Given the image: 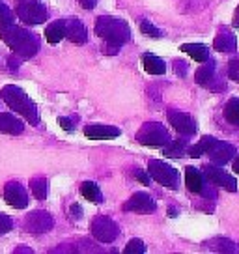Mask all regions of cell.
I'll list each match as a JSON object with an SVG mask.
<instances>
[{
	"mask_svg": "<svg viewBox=\"0 0 239 254\" xmlns=\"http://www.w3.org/2000/svg\"><path fill=\"white\" fill-rule=\"evenodd\" d=\"M30 189H32L34 196L38 200H45L47 198V192H49V185L45 178H34L30 182Z\"/></svg>",
	"mask_w": 239,
	"mask_h": 254,
	"instance_id": "obj_25",
	"label": "cell"
},
{
	"mask_svg": "<svg viewBox=\"0 0 239 254\" xmlns=\"http://www.w3.org/2000/svg\"><path fill=\"white\" fill-rule=\"evenodd\" d=\"M65 36L73 43H84L86 41V28L79 19H69V21H65Z\"/></svg>",
	"mask_w": 239,
	"mask_h": 254,
	"instance_id": "obj_17",
	"label": "cell"
},
{
	"mask_svg": "<svg viewBox=\"0 0 239 254\" xmlns=\"http://www.w3.org/2000/svg\"><path fill=\"white\" fill-rule=\"evenodd\" d=\"M71 211L75 213V215H73V219H79V217H80V207L77 206V204H73V206H71Z\"/></svg>",
	"mask_w": 239,
	"mask_h": 254,
	"instance_id": "obj_37",
	"label": "cell"
},
{
	"mask_svg": "<svg viewBox=\"0 0 239 254\" xmlns=\"http://www.w3.org/2000/svg\"><path fill=\"white\" fill-rule=\"evenodd\" d=\"M215 49L221 51V53H230V51L236 49V38L228 32H223L221 36L215 38Z\"/></svg>",
	"mask_w": 239,
	"mask_h": 254,
	"instance_id": "obj_23",
	"label": "cell"
},
{
	"mask_svg": "<svg viewBox=\"0 0 239 254\" xmlns=\"http://www.w3.org/2000/svg\"><path fill=\"white\" fill-rule=\"evenodd\" d=\"M0 23H13V13L6 4H0Z\"/></svg>",
	"mask_w": 239,
	"mask_h": 254,
	"instance_id": "obj_32",
	"label": "cell"
},
{
	"mask_svg": "<svg viewBox=\"0 0 239 254\" xmlns=\"http://www.w3.org/2000/svg\"><path fill=\"white\" fill-rule=\"evenodd\" d=\"M232 168H234V172L239 174V155H234V163H232Z\"/></svg>",
	"mask_w": 239,
	"mask_h": 254,
	"instance_id": "obj_36",
	"label": "cell"
},
{
	"mask_svg": "<svg viewBox=\"0 0 239 254\" xmlns=\"http://www.w3.org/2000/svg\"><path fill=\"white\" fill-rule=\"evenodd\" d=\"M96 32L107 41V55H116L118 49L129 40L131 32L129 26L121 19H111V17H99L96 21Z\"/></svg>",
	"mask_w": 239,
	"mask_h": 254,
	"instance_id": "obj_2",
	"label": "cell"
},
{
	"mask_svg": "<svg viewBox=\"0 0 239 254\" xmlns=\"http://www.w3.org/2000/svg\"><path fill=\"white\" fill-rule=\"evenodd\" d=\"M207 155L211 159V163H215L217 167H223L226 163H230L234 155H236V148L228 142H223V140H213L209 150H207Z\"/></svg>",
	"mask_w": 239,
	"mask_h": 254,
	"instance_id": "obj_8",
	"label": "cell"
},
{
	"mask_svg": "<svg viewBox=\"0 0 239 254\" xmlns=\"http://www.w3.org/2000/svg\"><path fill=\"white\" fill-rule=\"evenodd\" d=\"M51 226H53V219L45 211H34V213H30L28 222H26L28 232H47Z\"/></svg>",
	"mask_w": 239,
	"mask_h": 254,
	"instance_id": "obj_14",
	"label": "cell"
},
{
	"mask_svg": "<svg viewBox=\"0 0 239 254\" xmlns=\"http://www.w3.org/2000/svg\"><path fill=\"white\" fill-rule=\"evenodd\" d=\"M11 228H13V222H11V219H9L8 215L0 213V236L8 234Z\"/></svg>",
	"mask_w": 239,
	"mask_h": 254,
	"instance_id": "obj_30",
	"label": "cell"
},
{
	"mask_svg": "<svg viewBox=\"0 0 239 254\" xmlns=\"http://www.w3.org/2000/svg\"><path fill=\"white\" fill-rule=\"evenodd\" d=\"M17 15L26 24H41L47 21V9L38 2H23L17 6Z\"/></svg>",
	"mask_w": 239,
	"mask_h": 254,
	"instance_id": "obj_7",
	"label": "cell"
},
{
	"mask_svg": "<svg viewBox=\"0 0 239 254\" xmlns=\"http://www.w3.org/2000/svg\"><path fill=\"white\" fill-rule=\"evenodd\" d=\"M90 230H92V236L97 241H103V243H112L120 236L118 224L112 219H109V217H97V219H94Z\"/></svg>",
	"mask_w": 239,
	"mask_h": 254,
	"instance_id": "obj_6",
	"label": "cell"
},
{
	"mask_svg": "<svg viewBox=\"0 0 239 254\" xmlns=\"http://www.w3.org/2000/svg\"><path fill=\"white\" fill-rule=\"evenodd\" d=\"M146 253V245H144L142 239H131L125 247V254H142Z\"/></svg>",
	"mask_w": 239,
	"mask_h": 254,
	"instance_id": "obj_28",
	"label": "cell"
},
{
	"mask_svg": "<svg viewBox=\"0 0 239 254\" xmlns=\"http://www.w3.org/2000/svg\"><path fill=\"white\" fill-rule=\"evenodd\" d=\"M140 32L146 34V36H150V38H161V30L155 28L150 21H140Z\"/></svg>",
	"mask_w": 239,
	"mask_h": 254,
	"instance_id": "obj_29",
	"label": "cell"
},
{
	"mask_svg": "<svg viewBox=\"0 0 239 254\" xmlns=\"http://www.w3.org/2000/svg\"><path fill=\"white\" fill-rule=\"evenodd\" d=\"M163 153L167 155V157H183L185 153H187V150H185V144L179 142V140H168V146L163 150Z\"/></svg>",
	"mask_w": 239,
	"mask_h": 254,
	"instance_id": "obj_27",
	"label": "cell"
},
{
	"mask_svg": "<svg viewBox=\"0 0 239 254\" xmlns=\"http://www.w3.org/2000/svg\"><path fill=\"white\" fill-rule=\"evenodd\" d=\"M0 34H2V40L9 45V49L23 58L32 56L40 49V40L32 32L23 30L13 23H0Z\"/></svg>",
	"mask_w": 239,
	"mask_h": 254,
	"instance_id": "obj_1",
	"label": "cell"
},
{
	"mask_svg": "<svg viewBox=\"0 0 239 254\" xmlns=\"http://www.w3.org/2000/svg\"><path fill=\"white\" fill-rule=\"evenodd\" d=\"M181 51L191 56L194 62H200V64L207 62V58H209L207 47L202 45V43H185V45H181Z\"/></svg>",
	"mask_w": 239,
	"mask_h": 254,
	"instance_id": "obj_19",
	"label": "cell"
},
{
	"mask_svg": "<svg viewBox=\"0 0 239 254\" xmlns=\"http://www.w3.org/2000/svg\"><path fill=\"white\" fill-rule=\"evenodd\" d=\"M80 194L86 200L94 202V204H101L103 202V194L94 182H82L80 183Z\"/></svg>",
	"mask_w": 239,
	"mask_h": 254,
	"instance_id": "obj_22",
	"label": "cell"
},
{
	"mask_svg": "<svg viewBox=\"0 0 239 254\" xmlns=\"http://www.w3.org/2000/svg\"><path fill=\"white\" fill-rule=\"evenodd\" d=\"M234 24L239 28V6H238V9H236V15H234Z\"/></svg>",
	"mask_w": 239,
	"mask_h": 254,
	"instance_id": "obj_38",
	"label": "cell"
},
{
	"mask_svg": "<svg viewBox=\"0 0 239 254\" xmlns=\"http://www.w3.org/2000/svg\"><path fill=\"white\" fill-rule=\"evenodd\" d=\"M84 135L92 140H105V138L120 136V129L112 126H105V124H90L84 127Z\"/></svg>",
	"mask_w": 239,
	"mask_h": 254,
	"instance_id": "obj_13",
	"label": "cell"
},
{
	"mask_svg": "<svg viewBox=\"0 0 239 254\" xmlns=\"http://www.w3.org/2000/svg\"><path fill=\"white\" fill-rule=\"evenodd\" d=\"M142 65H144V71L150 73V75H163V73H167V64H165V60H161L159 56L152 55V53H146L142 56Z\"/></svg>",
	"mask_w": 239,
	"mask_h": 254,
	"instance_id": "obj_18",
	"label": "cell"
},
{
	"mask_svg": "<svg viewBox=\"0 0 239 254\" xmlns=\"http://www.w3.org/2000/svg\"><path fill=\"white\" fill-rule=\"evenodd\" d=\"M185 183H187V189L191 192H204V176L200 172L198 168L194 167H187L185 168Z\"/></svg>",
	"mask_w": 239,
	"mask_h": 254,
	"instance_id": "obj_16",
	"label": "cell"
},
{
	"mask_svg": "<svg viewBox=\"0 0 239 254\" xmlns=\"http://www.w3.org/2000/svg\"><path fill=\"white\" fill-rule=\"evenodd\" d=\"M168 122L181 135H194L196 133V122L189 114H185V112L170 111L168 112Z\"/></svg>",
	"mask_w": 239,
	"mask_h": 254,
	"instance_id": "obj_9",
	"label": "cell"
},
{
	"mask_svg": "<svg viewBox=\"0 0 239 254\" xmlns=\"http://www.w3.org/2000/svg\"><path fill=\"white\" fill-rule=\"evenodd\" d=\"M228 75H230L232 80L239 82V58H234V60L228 64Z\"/></svg>",
	"mask_w": 239,
	"mask_h": 254,
	"instance_id": "obj_31",
	"label": "cell"
},
{
	"mask_svg": "<svg viewBox=\"0 0 239 254\" xmlns=\"http://www.w3.org/2000/svg\"><path fill=\"white\" fill-rule=\"evenodd\" d=\"M135 178L142 185H150V176L146 174V172H142V170H135Z\"/></svg>",
	"mask_w": 239,
	"mask_h": 254,
	"instance_id": "obj_34",
	"label": "cell"
},
{
	"mask_svg": "<svg viewBox=\"0 0 239 254\" xmlns=\"http://www.w3.org/2000/svg\"><path fill=\"white\" fill-rule=\"evenodd\" d=\"M79 2H80V4H82V6H84L86 9H92L94 6H96V0H79Z\"/></svg>",
	"mask_w": 239,
	"mask_h": 254,
	"instance_id": "obj_35",
	"label": "cell"
},
{
	"mask_svg": "<svg viewBox=\"0 0 239 254\" xmlns=\"http://www.w3.org/2000/svg\"><path fill=\"white\" fill-rule=\"evenodd\" d=\"M58 124H60V127H62V129H64V131H69V133H71L73 129H75V127H73V122L69 118H64V116H62V118H58Z\"/></svg>",
	"mask_w": 239,
	"mask_h": 254,
	"instance_id": "obj_33",
	"label": "cell"
},
{
	"mask_svg": "<svg viewBox=\"0 0 239 254\" xmlns=\"http://www.w3.org/2000/svg\"><path fill=\"white\" fill-rule=\"evenodd\" d=\"M2 99L8 103V107L11 111H15L17 114H21V116H23L24 120H28L30 124H34V126L40 124V116H38L36 105H34L32 99L24 94L19 86L9 84V86L2 88Z\"/></svg>",
	"mask_w": 239,
	"mask_h": 254,
	"instance_id": "obj_3",
	"label": "cell"
},
{
	"mask_svg": "<svg viewBox=\"0 0 239 254\" xmlns=\"http://www.w3.org/2000/svg\"><path fill=\"white\" fill-rule=\"evenodd\" d=\"M23 122L19 118H15L13 114L9 112H2L0 114V133H6V135H21L23 133Z\"/></svg>",
	"mask_w": 239,
	"mask_h": 254,
	"instance_id": "obj_15",
	"label": "cell"
},
{
	"mask_svg": "<svg viewBox=\"0 0 239 254\" xmlns=\"http://www.w3.org/2000/svg\"><path fill=\"white\" fill-rule=\"evenodd\" d=\"M155 200L148 192H135L127 204H123L125 211H135V213H152L155 209Z\"/></svg>",
	"mask_w": 239,
	"mask_h": 254,
	"instance_id": "obj_12",
	"label": "cell"
},
{
	"mask_svg": "<svg viewBox=\"0 0 239 254\" xmlns=\"http://www.w3.org/2000/svg\"><path fill=\"white\" fill-rule=\"evenodd\" d=\"M223 114H224V120L232 124V126L239 127V97H232L226 101L223 109Z\"/></svg>",
	"mask_w": 239,
	"mask_h": 254,
	"instance_id": "obj_21",
	"label": "cell"
},
{
	"mask_svg": "<svg viewBox=\"0 0 239 254\" xmlns=\"http://www.w3.org/2000/svg\"><path fill=\"white\" fill-rule=\"evenodd\" d=\"M213 73H215V65L211 62H207L206 65H202L198 71H196V84L206 86L209 80H213Z\"/></svg>",
	"mask_w": 239,
	"mask_h": 254,
	"instance_id": "obj_26",
	"label": "cell"
},
{
	"mask_svg": "<svg viewBox=\"0 0 239 254\" xmlns=\"http://www.w3.org/2000/svg\"><path fill=\"white\" fill-rule=\"evenodd\" d=\"M45 38L49 43H60L65 38V21H55L45 28Z\"/></svg>",
	"mask_w": 239,
	"mask_h": 254,
	"instance_id": "obj_20",
	"label": "cell"
},
{
	"mask_svg": "<svg viewBox=\"0 0 239 254\" xmlns=\"http://www.w3.org/2000/svg\"><path fill=\"white\" fill-rule=\"evenodd\" d=\"M4 200H6V204H9V206L15 207V209H23V207L28 206V194H26V190L23 189V185H19L15 182L6 185V189H4Z\"/></svg>",
	"mask_w": 239,
	"mask_h": 254,
	"instance_id": "obj_11",
	"label": "cell"
},
{
	"mask_svg": "<svg viewBox=\"0 0 239 254\" xmlns=\"http://www.w3.org/2000/svg\"><path fill=\"white\" fill-rule=\"evenodd\" d=\"M206 176L207 180L217 185V187H223V189L230 190V192H236L238 190V182H236V178L230 176L228 172H224L221 168L217 167H206Z\"/></svg>",
	"mask_w": 239,
	"mask_h": 254,
	"instance_id": "obj_10",
	"label": "cell"
},
{
	"mask_svg": "<svg viewBox=\"0 0 239 254\" xmlns=\"http://www.w3.org/2000/svg\"><path fill=\"white\" fill-rule=\"evenodd\" d=\"M176 213H178L176 209H168V215H170V217H176Z\"/></svg>",
	"mask_w": 239,
	"mask_h": 254,
	"instance_id": "obj_39",
	"label": "cell"
},
{
	"mask_svg": "<svg viewBox=\"0 0 239 254\" xmlns=\"http://www.w3.org/2000/svg\"><path fill=\"white\" fill-rule=\"evenodd\" d=\"M213 140H215L213 136H204V138H202V142L191 146V148L187 150V153H189L191 157H194V159L202 157V155H206V153H207V150H209V146H211V142H213Z\"/></svg>",
	"mask_w": 239,
	"mask_h": 254,
	"instance_id": "obj_24",
	"label": "cell"
},
{
	"mask_svg": "<svg viewBox=\"0 0 239 254\" xmlns=\"http://www.w3.org/2000/svg\"><path fill=\"white\" fill-rule=\"evenodd\" d=\"M136 140L144 146H167L170 136H168L167 129L161 124H146V126L138 131Z\"/></svg>",
	"mask_w": 239,
	"mask_h": 254,
	"instance_id": "obj_5",
	"label": "cell"
},
{
	"mask_svg": "<svg viewBox=\"0 0 239 254\" xmlns=\"http://www.w3.org/2000/svg\"><path fill=\"white\" fill-rule=\"evenodd\" d=\"M148 174L161 185H165L168 189H178V170L163 161H150L148 163Z\"/></svg>",
	"mask_w": 239,
	"mask_h": 254,
	"instance_id": "obj_4",
	"label": "cell"
}]
</instances>
